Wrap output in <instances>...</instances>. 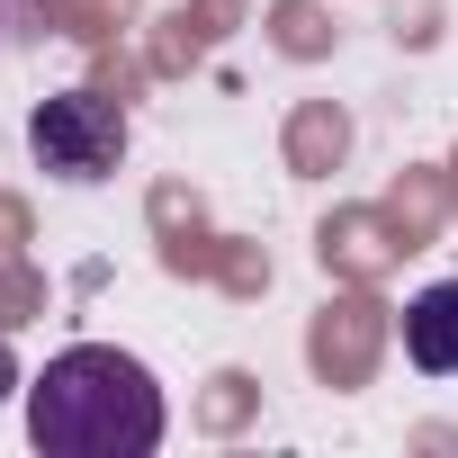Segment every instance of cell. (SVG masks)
I'll return each instance as SVG.
<instances>
[{
	"mask_svg": "<svg viewBox=\"0 0 458 458\" xmlns=\"http://www.w3.org/2000/svg\"><path fill=\"white\" fill-rule=\"evenodd\" d=\"M28 440L46 458H153L162 449V386L144 360L108 342H72L28 386Z\"/></svg>",
	"mask_w": 458,
	"mask_h": 458,
	"instance_id": "obj_1",
	"label": "cell"
},
{
	"mask_svg": "<svg viewBox=\"0 0 458 458\" xmlns=\"http://www.w3.org/2000/svg\"><path fill=\"white\" fill-rule=\"evenodd\" d=\"M28 144H37V162H46L55 180L90 189V180L117 171L126 117H117V99H99V90H64V99H46V108L28 117Z\"/></svg>",
	"mask_w": 458,
	"mask_h": 458,
	"instance_id": "obj_2",
	"label": "cell"
},
{
	"mask_svg": "<svg viewBox=\"0 0 458 458\" xmlns=\"http://www.w3.org/2000/svg\"><path fill=\"white\" fill-rule=\"evenodd\" d=\"M404 360L422 377H458V279H440L404 306Z\"/></svg>",
	"mask_w": 458,
	"mask_h": 458,
	"instance_id": "obj_3",
	"label": "cell"
},
{
	"mask_svg": "<svg viewBox=\"0 0 458 458\" xmlns=\"http://www.w3.org/2000/svg\"><path fill=\"white\" fill-rule=\"evenodd\" d=\"M19 386V360H10V342H0V395H10Z\"/></svg>",
	"mask_w": 458,
	"mask_h": 458,
	"instance_id": "obj_4",
	"label": "cell"
}]
</instances>
